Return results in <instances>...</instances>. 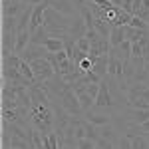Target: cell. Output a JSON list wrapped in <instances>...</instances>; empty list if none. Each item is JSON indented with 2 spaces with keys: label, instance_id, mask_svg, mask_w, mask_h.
I'll use <instances>...</instances> for the list:
<instances>
[{
  "label": "cell",
  "instance_id": "cell-8",
  "mask_svg": "<svg viewBox=\"0 0 149 149\" xmlns=\"http://www.w3.org/2000/svg\"><path fill=\"white\" fill-rule=\"evenodd\" d=\"M113 113V111H111ZM111 113H100V109H90V111H86V119L90 121V123H93V125H97V127H102V125H107V123H111L113 121V115Z\"/></svg>",
  "mask_w": 149,
  "mask_h": 149
},
{
  "label": "cell",
  "instance_id": "cell-16",
  "mask_svg": "<svg viewBox=\"0 0 149 149\" xmlns=\"http://www.w3.org/2000/svg\"><path fill=\"white\" fill-rule=\"evenodd\" d=\"M131 139V149H149V143L143 133H125Z\"/></svg>",
  "mask_w": 149,
  "mask_h": 149
},
{
  "label": "cell",
  "instance_id": "cell-18",
  "mask_svg": "<svg viewBox=\"0 0 149 149\" xmlns=\"http://www.w3.org/2000/svg\"><path fill=\"white\" fill-rule=\"evenodd\" d=\"M76 48L78 50H81L84 54H88L90 56V50H92V42H90V38H80V40H76Z\"/></svg>",
  "mask_w": 149,
  "mask_h": 149
},
{
  "label": "cell",
  "instance_id": "cell-9",
  "mask_svg": "<svg viewBox=\"0 0 149 149\" xmlns=\"http://www.w3.org/2000/svg\"><path fill=\"white\" fill-rule=\"evenodd\" d=\"M50 8H54L56 12L64 14V16H70V18H74V16L80 14V12L76 10V6L72 4V0H50Z\"/></svg>",
  "mask_w": 149,
  "mask_h": 149
},
{
  "label": "cell",
  "instance_id": "cell-26",
  "mask_svg": "<svg viewBox=\"0 0 149 149\" xmlns=\"http://www.w3.org/2000/svg\"><path fill=\"white\" fill-rule=\"evenodd\" d=\"M64 149H78V147H64Z\"/></svg>",
  "mask_w": 149,
  "mask_h": 149
},
{
  "label": "cell",
  "instance_id": "cell-3",
  "mask_svg": "<svg viewBox=\"0 0 149 149\" xmlns=\"http://www.w3.org/2000/svg\"><path fill=\"white\" fill-rule=\"evenodd\" d=\"M113 97H111V92H109V81L107 78H103L102 84H100V93L95 97V103H93V109H115Z\"/></svg>",
  "mask_w": 149,
  "mask_h": 149
},
{
  "label": "cell",
  "instance_id": "cell-7",
  "mask_svg": "<svg viewBox=\"0 0 149 149\" xmlns=\"http://www.w3.org/2000/svg\"><path fill=\"white\" fill-rule=\"evenodd\" d=\"M48 54H50V52H48L44 46H34V44H30L20 56H22L24 62L32 64V62H36V60H44V58H48Z\"/></svg>",
  "mask_w": 149,
  "mask_h": 149
},
{
  "label": "cell",
  "instance_id": "cell-21",
  "mask_svg": "<svg viewBox=\"0 0 149 149\" xmlns=\"http://www.w3.org/2000/svg\"><path fill=\"white\" fill-rule=\"evenodd\" d=\"M117 147L119 149H131V139H129V135L121 133L119 135V141H117Z\"/></svg>",
  "mask_w": 149,
  "mask_h": 149
},
{
  "label": "cell",
  "instance_id": "cell-1",
  "mask_svg": "<svg viewBox=\"0 0 149 149\" xmlns=\"http://www.w3.org/2000/svg\"><path fill=\"white\" fill-rule=\"evenodd\" d=\"M30 123L32 129H38L42 135H50L52 131H56V117L52 111V103H34L30 107Z\"/></svg>",
  "mask_w": 149,
  "mask_h": 149
},
{
  "label": "cell",
  "instance_id": "cell-28",
  "mask_svg": "<svg viewBox=\"0 0 149 149\" xmlns=\"http://www.w3.org/2000/svg\"><path fill=\"white\" fill-rule=\"evenodd\" d=\"M6 149H12V147H6Z\"/></svg>",
  "mask_w": 149,
  "mask_h": 149
},
{
  "label": "cell",
  "instance_id": "cell-13",
  "mask_svg": "<svg viewBox=\"0 0 149 149\" xmlns=\"http://www.w3.org/2000/svg\"><path fill=\"white\" fill-rule=\"evenodd\" d=\"M30 40H32V34H30V30H18V40H16V54H22L24 50L30 46Z\"/></svg>",
  "mask_w": 149,
  "mask_h": 149
},
{
  "label": "cell",
  "instance_id": "cell-11",
  "mask_svg": "<svg viewBox=\"0 0 149 149\" xmlns=\"http://www.w3.org/2000/svg\"><path fill=\"white\" fill-rule=\"evenodd\" d=\"M16 40H18V30H2V50L16 54Z\"/></svg>",
  "mask_w": 149,
  "mask_h": 149
},
{
  "label": "cell",
  "instance_id": "cell-19",
  "mask_svg": "<svg viewBox=\"0 0 149 149\" xmlns=\"http://www.w3.org/2000/svg\"><path fill=\"white\" fill-rule=\"evenodd\" d=\"M131 28H137V30H149V22H145L143 18H139V16H133L131 18V22H129Z\"/></svg>",
  "mask_w": 149,
  "mask_h": 149
},
{
  "label": "cell",
  "instance_id": "cell-12",
  "mask_svg": "<svg viewBox=\"0 0 149 149\" xmlns=\"http://www.w3.org/2000/svg\"><path fill=\"white\" fill-rule=\"evenodd\" d=\"M125 42V26H113L111 34H109V46L117 48Z\"/></svg>",
  "mask_w": 149,
  "mask_h": 149
},
{
  "label": "cell",
  "instance_id": "cell-27",
  "mask_svg": "<svg viewBox=\"0 0 149 149\" xmlns=\"http://www.w3.org/2000/svg\"><path fill=\"white\" fill-rule=\"evenodd\" d=\"M113 149H119V147H117V145H115V147H113Z\"/></svg>",
  "mask_w": 149,
  "mask_h": 149
},
{
  "label": "cell",
  "instance_id": "cell-15",
  "mask_svg": "<svg viewBox=\"0 0 149 149\" xmlns=\"http://www.w3.org/2000/svg\"><path fill=\"white\" fill-rule=\"evenodd\" d=\"M44 48H46L50 54H58V52H62L64 48H66V42L62 40V38H48L46 42H44Z\"/></svg>",
  "mask_w": 149,
  "mask_h": 149
},
{
  "label": "cell",
  "instance_id": "cell-17",
  "mask_svg": "<svg viewBox=\"0 0 149 149\" xmlns=\"http://www.w3.org/2000/svg\"><path fill=\"white\" fill-rule=\"evenodd\" d=\"M131 14L129 12H125L123 8H119V12H117V16H115L113 20V26H129V22H131Z\"/></svg>",
  "mask_w": 149,
  "mask_h": 149
},
{
  "label": "cell",
  "instance_id": "cell-6",
  "mask_svg": "<svg viewBox=\"0 0 149 149\" xmlns=\"http://www.w3.org/2000/svg\"><path fill=\"white\" fill-rule=\"evenodd\" d=\"M2 80L12 81V84H22V86H30V81L20 74V70L10 66L8 62H2Z\"/></svg>",
  "mask_w": 149,
  "mask_h": 149
},
{
  "label": "cell",
  "instance_id": "cell-22",
  "mask_svg": "<svg viewBox=\"0 0 149 149\" xmlns=\"http://www.w3.org/2000/svg\"><path fill=\"white\" fill-rule=\"evenodd\" d=\"M90 4H95V6H100L102 10H111L113 8V4L109 2V0H88Z\"/></svg>",
  "mask_w": 149,
  "mask_h": 149
},
{
  "label": "cell",
  "instance_id": "cell-14",
  "mask_svg": "<svg viewBox=\"0 0 149 149\" xmlns=\"http://www.w3.org/2000/svg\"><path fill=\"white\" fill-rule=\"evenodd\" d=\"M107 60H109V54L107 56H100L95 62H93V68H92V72H95L100 78H107Z\"/></svg>",
  "mask_w": 149,
  "mask_h": 149
},
{
  "label": "cell",
  "instance_id": "cell-2",
  "mask_svg": "<svg viewBox=\"0 0 149 149\" xmlns=\"http://www.w3.org/2000/svg\"><path fill=\"white\" fill-rule=\"evenodd\" d=\"M54 102H60V103H62V107H64V109H66L72 117H84V115H86V113H84V109H81V105H80L78 95H76L74 88H72V84H70L68 88L60 93V97H58V100H54Z\"/></svg>",
  "mask_w": 149,
  "mask_h": 149
},
{
  "label": "cell",
  "instance_id": "cell-24",
  "mask_svg": "<svg viewBox=\"0 0 149 149\" xmlns=\"http://www.w3.org/2000/svg\"><path fill=\"white\" fill-rule=\"evenodd\" d=\"M121 8L133 16V0H123V2H121Z\"/></svg>",
  "mask_w": 149,
  "mask_h": 149
},
{
  "label": "cell",
  "instance_id": "cell-23",
  "mask_svg": "<svg viewBox=\"0 0 149 149\" xmlns=\"http://www.w3.org/2000/svg\"><path fill=\"white\" fill-rule=\"evenodd\" d=\"M115 143H111V141H107V139H100L97 141V149H113Z\"/></svg>",
  "mask_w": 149,
  "mask_h": 149
},
{
  "label": "cell",
  "instance_id": "cell-5",
  "mask_svg": "<svg viewBox=\"0 0 149 149\" xmlns=\"http://www.w3.org/2000/svg\"><path fill=\"white\" fill-rule=\"evenodd\" d=\"M121 111L127 119V129L131 125H141L149 121V109H135V107H121Z\"/></svg>",
  "mask_w": 149,
  "mask_h": 149
},
{
  "label": "cell",
  "instance_id": "cell-20",
  "mask_svg": "<svg viewBox=\"0 0 149 149\" xmlns=\"http://www.w3.org/2000/svg\"><path fill=\"white\" fill-rule=\"evenodd\" d=\"M78 149H97V143L95 141H92V139L84 137V139H78V145H76Z\"/></svg>",
  "mask_w": 149,
  "mask_h": 149
},
{
  "label": "cell",
  "instance_id": "cell-4",
  "mask_svg": "<svg viewBox=\"0 0 149 149\" xmlns=\"http://www.w3.org/2000/svg\"><path fill=\"white\" fill-rule=\"evenodd\" d=\"M30 66H32V72H34L36 81H38V84H44V81L52 80V78L56 76V70H54V66L48 62L46 58H44V60H36V62H32Z\"/></svg>",
  "mask_w": 149,
  "mask_h": 149
},
{
  "label": "cell",
  "instance_id": "cell-25",
  "mask_svg": "<svg viewBox=\"0 0 149 149\" xmlns=\"http://www.w3.org/2000/svg\"><path fill=\"white\" fill-rule=\"evenodd\" d=\"M143 135H145V139H147V143H149V133H143Z\"/></svg>",
  "mask_w": 149,
  "mask_h": 149
},
{
  "label": "cell",
  "instance_id": "cell-10",
  "mask_svg": "<svg viewBox=\"0 0 149 149\" xmlns=\"http://www.w3.org/2000/svg\"><path fill=\"white\" fill-rule=\"evenodd\" d=\"M86 34H88V26H86V22H84V18H81L80 14L74 16L72 26H70V30H68V36L72 38V40H80V38H84Z\"/></svg>",
  "mask_w": 149,
  "mask_h": 149
}]
</instances>
